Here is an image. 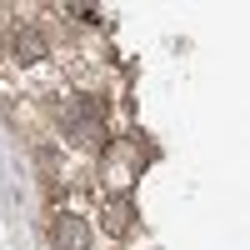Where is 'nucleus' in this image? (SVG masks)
Returning <instances> with one entry per match:
<instances>
[{
	"label": "nucleus",
	"instance_id": "f257e3e1",
	"mask_svg": "<svg viewBox=\"0 0 250 250\" xmlns=\"http://www.w3.org/2000/svg\"><path fill=\"white\" fill-rule=\"evenodd\" d=\"M60 135H65L75 150H90V155L105 150L110 130H105V105H100V95H70L65 105H60Z\"/></svg>",
	"mask_w": 250,
	"mask_h": 250
},
{
	"label": "nucleus",
	"instance_id": "f03ea898",
	"mask_svg": "<svg viewBox=\"0 0 250 250\" xmlns=\"http://www.w3.org/2000/svg\"><path fill=\"white\" fill-rule=\"evenodd\" d=\"M50 245L55 250H90V220L75 210H55L50 215Z\"/></svg>",
	"mask_w": 250,
	"mask_h": 250
},
{
	"label": "nucleus",
	"instance_id": "7ed1b4c3",
	"mask_svg": "<svg viewBox=\"0 0 250 250\" xmlns=\"http://www.w3.org/2000/svg\"><path fill=\"white\" fill-rule=\"evenodd\" d=\"M10 55H15V60H25V65H30V60L50 55V40L40 35V30H20V35H10Z\"/></svg>",
	"mask_w": 250,
	"mask_h": 250
},
{
	"label": "nucleus",
	"instance_id": "20e7f679",
	"mask_svg": "<svg viewBox=\"0 0 250 250\" xmlns=\"http://www.w3.org/2000/svg\"><path fill=\"white\" fill-rule=\"evenodd\" d=\"M100 225H105V235H125V230H130V205H125V200H105Z\"/></svg>",
	"mask_w": 250,
	"mask_h": 250
}]
</instances>
